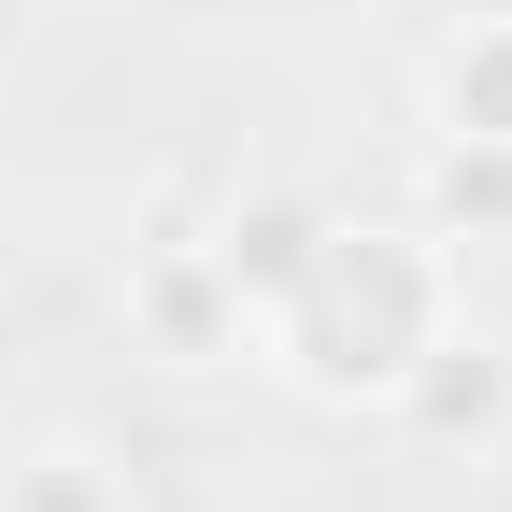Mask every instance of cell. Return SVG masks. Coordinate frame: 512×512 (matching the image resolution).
<instances>
[{"mask_svg": "<svg viewBox=\"0 0 512 512\" xmlns=\"http://www.w3.org/2000/svg\"><path fill=\"white\" fill-rule=\"evenodd\" d=\"M427 413H441V427H484V413H498V370H484V356H470V370H441V384H427Z\"/></svg>", "mask_w": 512, "mask_h": 512, "instance_id": "cell-1", "label": "cell"}, {"mask_svg": "<svg viewBox=\"0 0 512 512\" xmlns=\"http://www.w3.org/2000/svg\"><path fill=\"white\" fill-rule=\"evenodd\" d=\"M456 100H470L484 128H512V43H484V57H470V72H456Z\"/></svg>", "mask_w": 512, "mask_h": 512, "instance_id": "cell-2", "label": "cell"}]
</instances>
